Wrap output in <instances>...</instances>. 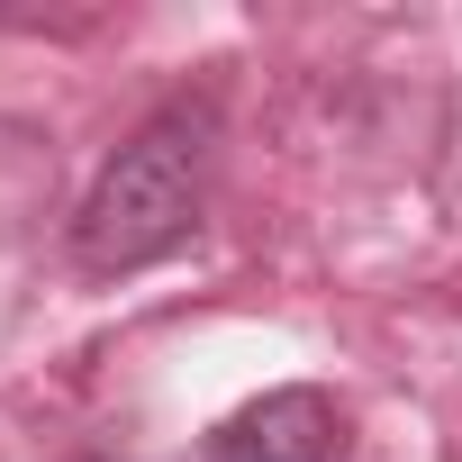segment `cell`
<instances>
[{"label":"cell","mask_w":462,"mask_h":462,"mask_svg":"<svg viewBox=\"0 0 462 462\" xmlns=\"http://www.w3.org/2000/svg\"><path fill=\"white\" fill-rule=\"evenodd\" d=\"M336 453H345V417L309 381L300 390H263L254 408H236L199 444V462H336Z\"/></svg>","instance_id":"7a4b0ae2"},{"label":"cell","mask_w":462,"mask_h":462,"mask_svg":"<svg viewBox=\"0 0 462 462\" xmlns=\"http://www.w3.org/2000/svg\"><path fill=\"white\" fill-rule=\"evenodd\" d=\"M208 154H217V100H163L100 163L73 217V254L91 273H145L172 245H190V226L208 208Z\"/></svg>","instance_id":"6da1fadb"}]
</instances>
